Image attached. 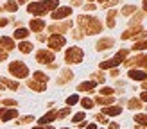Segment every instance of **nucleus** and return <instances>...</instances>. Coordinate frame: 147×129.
<instances>
[{
	"label": "nucleus",
	"mask_w": 147,
	"mask_h": 129,
	"mask_svg": "<svg viewBox=\"0 0 147 129\" xmlns=\"http://www.w3.org/2000/svg\"><path fill=\"white\" fill-rule=\"evenodd\" d=\"M24 2H25V0H18V2H16V4H24Z\"/></svg>",
	"instance_id": "nucleus-48"
},
{
	"label": "nucleus",
	"mask_w": 147,
	"mask_h": 129,
	"mask_svg": "<svg viewBox=\"0 0 147 129\" xmlns=\"http://www.w3.org/2000/svg\"><path fill=\"white\" fill-rule=\"evenodd\" d=\"M27 36H29L27 29H16V31H14V38H16V40H25Z\"/></svg>",
	"instance_id": "nucleus-21"
},
{
	"label": "nucleus",
	"mask_w": 147,
	"mask_h": 129,
	"mask_svg": "<svg viewBox=\"0 0 147 129\" xmlns=\"http://www.w3.org/2000/svg\"><path fill=\"white\" fill-rule=\"evenodd\" d=\"M27 84H29V88H32V90H36V91H45V90H47V83L36 81V79H29Z\"/></svg>",
	"instance_id": "nucleus-11"
},
{
	"label": "nucleus",
	"mask_w": 147,
	"mask_h": 129,
	"mask_svg": "<svg viewBox=\"0 0 147 129\" xmlns=\"http://www.w3.org/2000/svg\"><path fill=\"white\" fill-rule=\"evenodd\" d=\"M27 11L31 13V14H38V16H40V14H45L49 9H47V4L45 2H34V4H31V5L27 7Z\"/></svg>",
	"instance_id": "nucleus-5"
},
{
	"label": "nucleus",
	"mask_w": 147,
	"mask_h": 129,
	"mask_svg": "<svg viewBox=\"0 0 147 129\" xmlns=\"http://www.w3.org/2000/svg\"><path fill=\"white\" fill-rule=\"evenodd\" d=\"M81 104H83V108H92L93 106V100L92 99H83V100H81Z\"/></svg>",
	"instance_id": "nucleus-36"
},
{
	"label": "nucleus",
	"mask_w": 147,
	"mask_h": 129,
	"mask_svg": "<svg viewBox=\"0 0 147 129\" xmlns=\"http://www.w3.org/2000/svg\"><path fill=\"white\" fill-rule=\"evenodd\" d=\"M95 100H97L99 104H102V106H104V104H111V102H113V97H102V95H99V97L95 99Z\"/></svg>",
	"instance_id": "nucleus-24"
},
{
	"label": "nucleus",
	"mask_w": 147,
	"mask_h": 129,
	"mask_svg": "<svg viewBox=\"0 0 147 129\" xmlns=\"http://www.w3.org/2000/svg\"><path fill=\"white\" fill-rule=\"evenodd\" d=\"M47 9L50 11V9H54V7H57V5H59V0H47Z\"/></svg>",
	"instance_id": "nucleus-31"
},
{
	"label": "nucleus",
	"mask_w": 147,
	"mask_h": 129,
	"mask_svg": "<svg viewBox=\"0 0 147 129\" xmlns=\"http://www.w3.org/2000/svg\"><path fill=\"white\" fill-rule=\"evenodd\" d=\"M81 120H84V113H77V115H74V122H81Z\"/></svg>",
	"instance_id": "nucleus-39"
},
{
	"label": "nucleus",
	"mask_w": 147,
	"mask_h": 129,
	"mask_svg": "<svg viewBox=\"0 0 147 129\" xmlns=\"http://www.w3.org/2000/svg\"><path fill=\"white\" fill-rule=\"evenodd\" d=\"M77 22H79V27H81V29H84V32H86V34H97V32H100V29H102L100 22H99L97 18L79 16Z\"/></svg>",
	"instance_id": "nucleus-1"
},
{
	"label": "nucleus",
	"mask_w": 147,
	"mask_h": 129,
	"mask_svg": "<svg viewBox=\"0 0 147 129\" xmlns=\"http://www.w3.org/2000/svg\"><path fill=\"white\" fill-rule=\"evenodd\" d=\"M88 2H90V4H92V0H88Z\"/></svg>",
	"instance_id": "nucleus-52"
},
{
	"label": "nucleus",
	"mask_w": 147,
	"mask_h": 129,
	"mask_svg": "<svg viewBox=\"0 0 147 129\" xmlns=\"http://www.w3.org/2000/svg\"><path fill=\"white\" fill-rule=\"evenodd\" d=\"M135 122H138L140 126H145V124H147V115H144V113H138L136 117H135Z\"/></svg>",
	"instance_id": "nucleus-26"
},
{
	"label": "nucleus",
	"mask_w": 147,
	"mask_h": 129,
	"mask_svg": "<svg viewBox=\"0 0 147 129\" xmlns=\"http://www.w3.org/2000/svg\"><path fill=\"white\" fill-rule=\"evenodd\" d=\"M31 120H32V117H24V118L18 122V124H27V122H31Z\"/></svg>",
	"instance_id": "nucleus-42"
},
{
	"label": "nucleus",
	"mask_w": 147,
	"mask_h": 129,
	"mask_svg": "<svg viewBox=\"0 0 147 129\" xmlns=\"http://www.w3.org/2000/svg\"><path fill=\"white\" fill-rule=\"evenodd\" d=\"M120 108H115V106H111V108H102V113L104 115H109V117H115V115H120Z\"/></svg>",
	"instance_id": "nucleus-17"
},
{
	"label": "nucleus",
	"mask_w": 147,
	"mask_h": 129,
	"mask_svg": "<svg viewBox=\"0 0 147 129\" xmlns=\"http://www.w3.org/2000/svg\"><path fill=\"white\" fill-rule=\"evenodd\" d=\"M131 13H135V7H133V5H126V7L122 9V14H126V16H129Z\"/></svg>",
	"instance_id": "nucleus-35"
},
{
	"label": "nucleus",
	"mask_w": 147,
	"mask_h": 129,
	"mask_svg": "<svg viewBox=\"0 0 147 129\" xmlns=\"http://www.w3.org/2000/svg\"><path fill=\"white\" fill-rule=\"evenodd\" d=\"M109 129H119V124H117V122H111V124H109Z\"/></svg>",
	"instance_id": "nucleus-46"
},
{
	"label": "nucleus",
	"mask_w": 147,
	"mask_h": 129,
	"mask_svg": "<svg viewBox=\"0 0 147 129\" xmlns=\"http://www.w3.org/2000/svg\"><path fill=\"white\" fill-rule=\"evenodd\" d=\"M83 57H84V54H83V50H81L79 47H70L67 50V54H65V59H67V63H70V64L81 63Z\"/></svg>",
	"instance_id": "nucleus-2"
},
{
	"label": "nucleus",
	"mask_w": 147,
	"mask_h": 129,
	"mask_svg": "<svg viewBox=\"0 0 147 129\" xmlns=\"http://www.w3.org/2000/svg\"><path fill=\"white\" fill-rule=\"evenodd\" d=\"M144 48H147V41L145 40H142L140 43H136V45L133 47V50H144Z\"/></svg>",
	"instance_id": "nucleus-33"
},
{
	"label": "nucleus",
	"mask_w": 147,
	"mask_h": 129,
	"mask_svg": "<svg viewBox=\"0 0 147 129\" xmlns=\"http://www.w3.org/2000/svg\"><path fill=\"white\" fill-rule=\"evenodd\" d=\"M54 118H56V111H50V113H47V115H45V117H41V118H40L41 127H43V126H47V122H52Z\"/></svg>",
	"instance_id": "nucleus-19"
},
{
	"label": "nucleus",
	"mask_w": 147,
	"mask_h": 129,
	"mask_svg": "<svg viewBox=\"0 0 147 129\" xmlns=\"http://www.w3.org/2000/svg\"><path fill=\"white\" fill-rule=\"evenodd\" d=\"M136 129H145V127H144V126H138V127H136Z\"/></svg>",
	"instance_id": "nucleus-49"
},
{
	"label": "nucleus",
	"mask_w": 147,
	"mask_h": 129,
	"mask_svg": "<svg viewBox=\"0 0 147 129\" xmlns=\"http://www.w3.org/2000/svg\"><path fill=\"white\" fill-rule=\"evenodd\" d=\"M72 36H74L76 40H81V38H83V36H81V31H72Z\"/></svg>",
	"instance_id": "nucleus-41"
},
{
	"label": "nucleus",
	"mask_w": 147,
	"mask_h": 129,
	"mask_svg": "<svg viewBox=\"0 0 147 129\" xmlns=\"http://www.w3.org/2000/svg\"><path fill=\"white\" fill-rule=\"evenodd\" d=\"M70 27H72V24H61V25H52L50 31L52 32H65V31H68Z\"/></svg>",
	"instance_id": "nucleus-20"
},
{
	"label": "nucleus",
	"mask_w": 147,
	"mask_h": 129,
	"mask_svg": "<svg viewBox=\"0 0 147 129\" xmlns=\"http://www.w3.org/2000/svg\"><path fill=\"white\" fill-rule=\"evenodd\" d=\"M7 24H9V20H7V18H0V27H5Z\"/></svg>",
	"instance_id": "nucleus-43"
},
{
	"label": "nucleus",
	"mask_w": 147,
	"mask_h": 129,
	"mask_svg": "<svg viewBox=\"0 0 147 129\" xmlns=\"http://www.w3.org/2000/svg\"><path fill=\"white\" fill-rule=\"evenodd\" d=\"M77 102H79V97H77V95H70V97L67 99V104H68V106H74V104H77Z\"/></svg>",
	"instance_id": "nucleus-32"
},
{
	"label": "nucleus",
	"mask_w": 147,
	"mask_h": 129,
	"mask_svg": "<svg viewBox=\"0 0 147 129\" xmlns=\"http://www.w3.org/2000/svg\"><path fill=\"white\" fill-rule=\"evenodd\" d=\"M113 43H115V40H113V38L99 40V41H97V50H106V48H109V47H113Z\"/></svg>",
	"instance_id": "nucleus-14"
},
{
	"label": "nucleus",
	"mask_w": 147,
	"mask_h": 129,
	"mask_svg": "<svg viewBox=\"0 0 147 129\" xmlns=\"http://www.w3.org/2000/svg\"><path fill=\"white\" fill-rule=\"evenodd\" d=\"M72 14V7H59L52 13V18L54 20H59V18H65V16H70Z\"/></svg>",
	"instance_id": "nucleus-10"
},
{
	"label": "nucleus",
	"mask_w": 147,
	"mask_h": 129,
	"mask_svg": "<svg viewBox=\"0 0 147 129\" xmlns=\"http://www.w3.org/2000/svg\"><path fill=\"white\" fill-rule=\"evenodd\" d=\"M86 129H97V126H95V124H90V126H86Z\"/></svg>",
	"instance_id": "nucleus-47"
},
{
	"label": "nucleus",
	"mask_w": 147,
	"mask_h": 129,
	"mask_svg": "<svg viewBox=\"0 0 147 129\" xmlns=\"http://www.w3.org/2000/svg\"><path fill=\"white\" fill-rule=\"evenodd\" d=\"M18 102H16V100H13V99H5L4 100V106H16Z\"/></svg>",
	"instance_id": "nucleus-38"
},
{
	"label": "nucleus",
	"mask_w": 147,
	"mask_h": 129,
	"mask_svg": "<svg viewBox=\"0 0 147 129\" xmlns=\"http://www.w3.org/2000/svg\"><path fill=\"white\" fill-rule=\"evenodd\" d=\"M99 2H106V0H99Z\"/></svg>",
	"instance_id": "nucleus-51"
},
{
	"label": "nucleus",
	"mask_w": 147,
	"mask_h": 129,
	"mask_svg": "<svg viewBox=\"0 0 147 129\" xmlns=\"http://www.w3.org/2000/svg\"><path fill=\"white\" fill-rule=\"evenodd\" d=\"M144 31V29H142V25L140 24H138V25H135L133 29H129V31H126V32H124L122 34V40H129V38H136V36L138 34H140Z\"/></svg>",
	"instance_id": "nucleus-9"
},
{
	"label": "nucleus",
	"mask_w": 147,
	"mask_h": 129,
	"mask_svg": "<svg viewBox=\"0 0 147 129\" xmlns=\"http://www.w3.org/2000/svg\"><path fill=\"white\" fill-rule=\"evenodd\" d=\"M68 113H70V108H65V110H61V111L56 113V117H57V118H63V117H67Z\"/></svg>",
	"instance_id": "nucleus-34"
},
{
	"label": "nucleus",
	"mask_w": 147,
	"mask_h": 129,
	"mask_svg": "<svg viewBox=\"0 0 147 129\" xmlns=\"http://www.w3.org/2000/svg\"><path fill=\"white\" fill-rule=\"evenodd\" d=\"M43 27H45V22L43 20H40V18H36V20H32L31 22V29L34 32H40V31H43Z\"/></svg>",
	"instance_id": "nucleus-15"
},
{
	"label": "nucleus",
	"mask_w": 147,
	"mask_h": 129,
	"mask_svg": "<svg viewBox=\"0 0 147 129\" xmlns=\"http://www.w3.org/2000/svg\"><path fill=\"white\" fill-rule=\"evenodd\" d=\"M95 118H97L99 122H104V124H106V122H108V120H106V117H104V115H97V117H95Z\"/></svg>",
	"instance_id": "nucleus-44"
},
{
	"label": "nucleus",
	"mask_w": 147,
	"mask_h": 129,
	"mask_svg": "<svg viewBox=\"0 0 147 129\" xmlns=\"http://www.w3.org/2000/svg\"><path fill=\"white\" fill-rule=\"evenodd\" d=\"M2 84H5L7 88H11V90H18V83L11 81V79H2Z\"/></svg>",
	"instance_id": "nucleus-23"
},
{
	"label": "nucleus",
	"mask_w": 147,
	"mask_h": 129,
	"mask_svg": "<svg viewBox=\"0 0 147 129\" xmlns=\"http://www.w3.org/2000/svg\"><path fill=\"white\" fill-rule=\"evenodd\" d=\"M63 77H65V79H63V83L70 81V79H72V72H70V70H65V72H63Z\"/></svg>",
	"instance_id": "nucleus-37"
},
{
	"label": "nucleus",
	"mask_w": 147,
	"mask_h": 129,
	"mask_svg": "<svg viewBox=\"0 0 147 129\" xmlns=\"http://www.w3.org/2000/svg\"><path fill=\"white\" fill-rule=\"evenodd\" d=\"M34 79L36 81H41V83H47V75L43 72H34Z\"/></svg>",
	"instance_id": "nucleus-29"
},
{
	"label": "nucleus",
	"mask_w": 147,
	"mask_h": 129,
	"mask_svg": "<svg viewBox=\"0 0 147 129\" xmlns=\"http://www.w3.org/2000/svg\"><path fill=\"white\" fill-rule=\"evenodd\" d=\"M9 72H11L14 77H18V79H24V77L29 75V68L22 61H13L9 64Z\"/></svg>",
	"instance_id": "nucleus-4"
},
{
	"label": "nucleus",
	"mask_w": 147,
	"mask_h": 129,
	"mask_svg": "<svg viewBox=\"0 0 147 129\" xmlns=\"http://www.w3.org/2000/svg\"><path fill=\"white\" fill-rule=\"evenodd\" d=\"M14 117H18V111L16 110H9V111H4L2 113V122H7V120H11V118H14Z\"/></svg>",
	"instance_id": "nucleus-18"
},
{
	"label": "nucleus",
	"mask_w": 147,
	"mask_h": 129,
	"mask_svg": "<svg viewBox=\"0 0 147 129\" xmlns=\"http://www.w3.org/2000/svg\"><path fill=\"white\" fill-rule=\"evenodd\" d=\"M36 59H38L40 63H52L54 61V54L52 52H49V50H38L36 52Z\"/></svg>",
	"instance_id": "nucleus-7"
},
{
	"label": "nucleus",
	"mask_w": 147,
	"mask_h": 129,
	"mask_svg": "<svg viewBox=\"0 0 147 129\" xmlns=\"http://www.w3.org/2000/svg\"><path fill=\"white\" fill-rule=\"evenodd\" d=\"M95 88V81H86V83H81L79 84V91H90V90H93Z\"/></svg>",
	"instance_id": "nucleus-16"
},
{
	"label": "nucleus",
	"mask_w": 147,
	"mask_h": 129,
	"mask_svg": "<svg viewBox=\"0 0 147 129\" xmlns=\"http://www.w3.org/2000/svg\"><path fill=\"white\" fill-rule=\"evenodd\" d=\"M127 54H129V50H127V48H122L120 52L113 57V59H109V61H102V63H100V68L104 70V68H113V67H117V64H120L124 59H126Z\"/></svg>",
	"instance_id": "nucleus-3"
},
{
	"label": "nucleus",
	"mask_w": 147,
	"mask_h": 129,
	"mask_svg": "<svg viewBox=\"0 0 147 129\" xmlns=\"http://www.w3.org/2000/svg\"><path fill=\"white\" fill-rule=\"evenodd\" d=\"M18 50H22V52H24V54H29V52H31V50H32V45H31V43H29V41H22L20 45H18Z\"/></svg>",
	"instance_id": "nucleus-22"
},
{
	"label": "nucleus",
	"mask_w": 147,
	"mask_h": 129,
	"mask_svg": "<svg viewBox=\"0 0 147 129\" xmlns=\"http://www.w3.org/2000/svg\"><path fill=\"white\" fill-rule=\"evenodd\" d=\"M100 95L102 97H111L113 95V90L111 88H104V86H102V88H100Z\"/></svg>",
	"instance_id": "nucleus-30"
},
{
	"label": "nucleus",
	"mask_w": 147,
	"mask_h": 129,
	"mask_svg": "<svg viewBox=\"0 0 147 129\" xmlns=\"http://www.w3.org/2000/svg\"><path fill=\"white\" fill-rule=\"evenodd\" d=\"M84 9H86V11H95V9H97V7H95L93 4H90V2H88V4L84 5Z\"/></svg>",
	"instance_id": "nucleus-40"
},
{
	"label": "nucleus",
	"mask_w": 147,
	"mask_h": 129,
	"mask_svg": "<svg viewBox=\"0 0 147 129\" xmlns=\"http://www.w3.org/2000/svg\"><path fill=\"white\" fill-rule=\"evenodd\" d=\"M0 11H2V7H0Z\"/></svg>",
	"instance_id": "nucleus-53"
},
{
	"label": "nucleus",
	"mask_w": 147,
	"mask_h": 129,
	"mask_svg": "<svg viewBox=\"0 0 147 129\" xmlns=\"http://www.w3.org/2000/svg\"><path fill=\"white\" fill-rule=\"evenodd\" d=\"M4 9H7V11H16V9H18V4L13 2V0H9V2H5Z\"/></svg>",
	"instance_id": "nucleus-27"
},
{
	"label": "nucleus",
	"mask_w": 147,
	"mask_h": 129,
	"mask_svg": "<svg viewBox=\"0 0 147 129\" xmlns=\"http://www.w3.org/2000/svg\"><path fill=\"white\" fill-rule=\"evenodd\" d=\"M0 48H4V50H13L14 48V41L11 38H7V36H2L0 38Z\"/></svg>",
	"instance_id": "nucleus-13"
},
{
	"label": "nucleus",
	"mask_w": 147,
	"mask_h": 129,
	"mask_svg": "<svg viewBox=\"0 0 147 129\" xmlns=\"http://www.w3.org/2000/svg\"><path fill=\"white\" fill-rule=\"evenodd\" d=\"M65 45V38L59 34H54V36H50L49 38V47L50 50H57V48H61Z\"/></svg>",
	"instance_id": "nucleus-6"
},
{
	"label": "nucleus",
	"mask_w": 147,
	"mask_h": 129,
	"mask_svg": "<svg viewBox=\"0 0 147 129\" xmlns=\"http://www.w3.org/2000/svg\"><path fill=\"white\" fill-rule=\"evenodd\" d=\"M129 77L131 79H135V81H144V79H147V74H145V70H129Z\"/></svg>",
	"instance_id": "nucleus-12"
},
{
	"label": "nucleus",
	"mask_w": 147,
	"mask_h": 129,
	"mask_svg": "<svg viewBox=\"0 0 147 129\" xmlns=\"http://www.w3.org/2000/svg\"><path fill=\"white\" fill-rule=\"evenodd\" d=\"M7 59V52H0V61H5Z\"/></svg>",
	"instance_id": "nucleus-45"
},
{
	"label": "nucleus",
	"mask_w": 147,
	"mask_h": 129,
	"mask_svg": "<svg viewBox=\"0 0 147 129\" xmlns=\"http://www.w3.org/2000/svg\"><path fill=\"white\" fill-rule=\"evenodd\" d=\"M32 129H43V127H32Z\"/></svg>",
	"instance_id": "nucleus-50"
},
{
	"label": "nucleus",
	"mask_w": 147,
	"mask_h": 129,
	"mask_svg": "<svg viewBox=\"0 0 147 129\" xmlns=\"http://www.w3.org/2000/svg\"><path fill=\"white\" fill-rule=\"evenodd\" d=\"M129 108H131V110H140L142 102H140V100H136V99H131L129 100Z\"/></svg>",
	"instance_id": "nucleus-28"
},
{
	"label": "nucleus",
	"mask_w": 147,
	"mask_h": 129,
	"mask_svg": "<svg viewBox=\"0 0 147 129\" xmlns=\"http://www.w3.org/2000/svg\"><path fill=\"white\" fill-rule=\"evenodd\" d=\"M115 14H117L115 9H113V11H109V14H108V27H109V29L115 27Z\"/></svg>",
	"instance_id": "nucleus-25"
},
{
	"label": "nucleus",
	"mask_w": 147,
	"mask_h": 129,
	"mask_svg": "<svg viewBox=\"0 0 147 129\" xmlns=\"http://www.w3.org/2000/svg\"><path fill=\"white\" fill-rule=\"evenodd\" d=\"M145 63H147V57H145V54H138V56H135L133 59H127L126 61V64L127 67H135V64H140V67H145Z\"/></svg>",
	"instance_id": "nucleus-8"
}]
</instances>
